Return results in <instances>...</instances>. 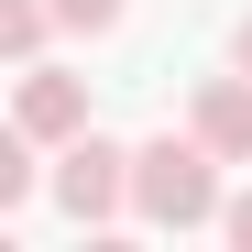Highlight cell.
<instances>
[{
    "label": "cell",
    "instance_id": "cell-1",
    "mask_svg": "<svg viewBox=\"0 0 252 252\" xmlns=\"http://www.w3.org/2000/svg\"><path fill=\"white\" fill-rule=\"evenodd\" d=\"M220 208H230V187H220V154L197 132H164L132 154V220L143 230H220Z\"/></svg>",
    "mask_w": 252,
    "mask_h": 252
},
{
    "label": "cell",
    "instance_id": "cell-2",
    "mask_svg": "<svg viewBox=\"0 0 252 252\" xmlns=\"http://www.w3.org/2000/svg\"><path fill=\"white\" fill-rule=\"evenodd\" d=\"M77 230H110V220H132V154H121L110 132H77L55 154V187H44Z\"/></svg>",
    "mask_w": 252,
    "mask_h": 252
},
{
    "label": "cell",
    "instance_id": "cell-3",
    "mask_svg": "<svg viewBox=\"0 0 252 252\" xmlns=\"http://www.w3.org/2000/svg\"><path fill=\"white\" fill-rule=\"evenodd\" d=\"M11 121H22V132L33 143H77V132H88V77H66V66H11Z\"/></svg>",
    "mask_w": 252,
    "mask_h": 252
},
{
    "label": "cell",
    "instance_id": "cell-4",
    "mask_svg": "<svg viewBox=\"0 0 252 252\" xmlns=\"http://www.w3.org/2000/svg\"><path fill=\"white\" fill-rule=\"evenodd\" d=\"M187 132L220 154V164H252V77H197V99H187Z\"/></svg>",
    "mask_w": 252,
    "mask_h": 252
},
{
    "label": "cell",
    "instance_id": "cell-5",
    "mask_svg": "<svg viewBox=\"0 0 252 252\" xmlns=\"http://www.w3.org/2000/svg\"><path fill=\"white\" fill-rule=\"evenodd\" d=\"M44 33H55V0H0V55L11 66H44Z\"/></svg>",
    "mask_w": 252,
    "mask_h": 252
},
{
    "label": "cell",
    "instance_id": "cell-6",
    "mask_svg": "<svg viewBox=\"0 0 252 252\" xmlns=\"http://www.w3.org/2000/svg\"><path fill=\"white\" fill-rule=\"evenodd\" d=\"M121 11H132V0H55V22L88 33V44H99V33H121Z\"/></svg>",
    "mask_w": 252,
    "mask_h": 252
},
{
    "label": "cell",
    "instance_id": "cell-7",
    "mask_svg": "<svg viewBox=\"0 0 252 252\" xmlns=\"http://www.w3.org/2000/svg\"><path fill=\"white\" fill-rule=\"evenodd\" d=\"M220 241H230V252H252V187H241V197L220 208Z\"/></svg>",
    "mask_w": 252,
    "mask_h": 252
},
{
    "label": "cell",
    "instance_id": "cell-8",
    "mask_svg": "<svg viewBox=\"0 0 252 252\" xmlns=\"http://www.w3.org/2000/svg\"><path fill=\"white\" fill-rule=\"evenodd\" d=\"M230 66H241V77H252V11H241V22H230Z\"/></svg>",
    "mask_w": 252,
    "mask_h": 252
}]
</instances>
